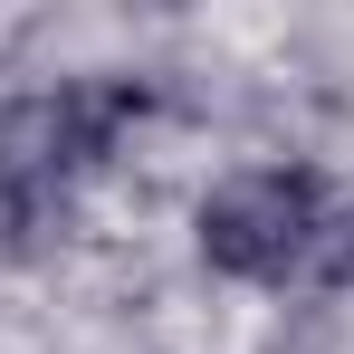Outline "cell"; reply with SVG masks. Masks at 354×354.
Instances as JSON below:
<instances>
[{"label":"cell","instance_id":"1","mask_svg":"<svg viewBox=\"0 0 354 354\" xmlns=\"http://www.w3.org/2000/svg\"><path fill=\"white\" fill-rule=\"evenodd\" d=\"M144 115V86H48V96H10L0 106V230L19 239H48L77 201V182L115 153V134Z\"/></svg>","mask_w":354,"mask_h":354},{"label":"cell","instance_id":"2","mask_svg":"<svg viewBox=\"0 0 354 354\" xmlns=\"http://www.w3.org/2000/svg\"><path fill=\"white\" fill-rule=\"evenodd\" d=\"M316 230H326V192H316V173H288V163L230 173L201 201V259H211L221 278H249V288L306 268Z\"/></svg>","mask_w":354,"mask_h":354},{"label":"cell","instance_id":"3","mask_svg":"<svg viewBox=\"0 0 354 354\" xmlns=\"http://www.w3.org/2000/svg\"><path fill=\"white\" fill-rule=\"evenodd\" d=\"M306 268H316L326 288H354V201H345V211H326V230H316V249H306Z\"/></svg>","mask_w":354,"mask_h":354}]
</instances>
